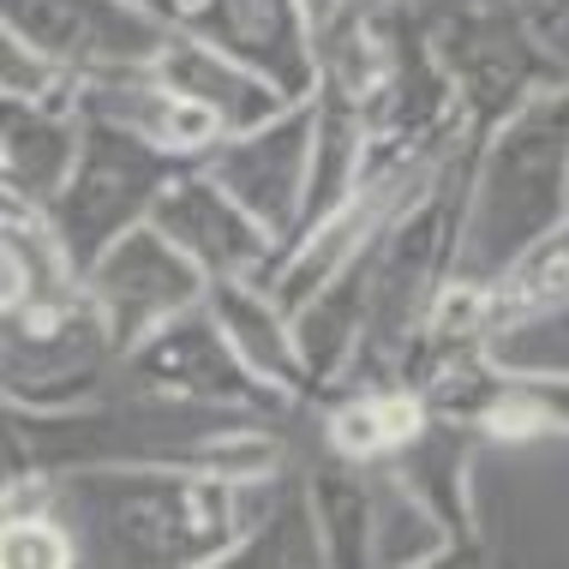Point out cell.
<instances>
[{"instance_id": "1", "label": "cell", "mask_w": 569, "mask_h": 569, "mask_svg": "<svg viewBox=\"0 0 569 569\" xmlns=\"http://www.w3.org/2000/svg\"><path fill=\"white\" fill-rule=\"evenodd\" d=\"M276 480L240 486L192 461H84V468L49 473L54 503L67 510L90 563L162 569L228 563Z\"/></svg>"}, {"instance_id": "2", "label": "cell", "mask_w": 569, "mask_h": 569, "mask_svg": "<svg viewBox=\"0 0 569 569\" xmlns=\"http://www.w3.org/2000/svg\"><path fill=\"white\" fill-rule=\"evenodd\" d=\"M569 217V79L540 84L521 109L473 138L461 174L456 276L498 282Z\"/></svg>"}, {"instance_id": "3", "label": "cell", "mask_w": 569, "mask_h": 569, "mask_svg": "<svg viewBox=\"0 0 569 569\" xmlns=\"http://www.w3.org/2000/svg\"><path fill=\"white\" fill-rule=\"evenodd\" d=\"M180 168L187 162H174L144 132L120 127V120H102V114H84V150L72 162L60 198L49 204V222H54L60 246L72 252V264L90 270L127 228L150 222L162 187Z\"/></svg>"}, {"instance_id": "4", "label": "cell", "mask_w": 569, "mask_h": 569, "mask_svg": "<svg viewBox=\"0 0 569 569\" xmlns=\"http://www.w3.org/2000/svg\"><path fill=\"white\" fill-rule=\"evenodd\" d=\"M120 348L102 325L97 300H37L7 306V408H72L109 390Z\"/></svg>"}, {"instance_id": "5", "label": "cell", "mask_w": 569, "mask_h": 569, "mask_svg": "<svg viewBox=\"0 0 569 569\" xmlns=\"http://www.w3.org/2000/svg\"><path fill=\"white\" fill-rule=\"evenodd\" d=\"M0 12H7V37L72 67L79 79L157 67L180 30V19L144 0H7Z\"/></svg>"}, {"instance_id": "6", "label": "cell", "mask_w": 569, "mask_h": 569, "mask_svg": "<svg viewBox=\"0 0 569 569\" xmlns=\"http://www.w3.org/2000/svg\"><path fill=\"white\" fill-rule=\"evenodd\" d=\"M127 383L144 390L180 396V402H204V408H234L258 413V420H282L295 408V396H282L276 383H264L252 366L234 353V342L222 336V325L210 318V306L168 318L162 330H150L127 360H120Z\"/></svg>"}, {"instance_id": "7", "label": "cell", "mask_w": 569, "mask_h": 569, "mask_svg": "<svg viewBox=\"0 0 569 569\" xmlns=\"http://www.w3.org/2000/svg\"><path fill=\"white\" fill-rule=\"evenodd\" d=\"M84 295L97 300L102 325H109L120 360H127L150 330H162L168 318L204 306L210 276L198 270L157 222H138L84 270Z\"/></svg>"}, {"instance_id": "8", "label": "cell", "mask_w": 569, "mask_h": 569, "mask_svg": "<svg viewBox=\"0 0 569 569\" xmlns=\"http://www.w3.org/2000/svg\"><path fill=\"white\" fill-rule=\"evenodd\" d=\"M204 168L288 246L306 210V180H312V97L264 120V127L228 132L204 157Z\"/></svg>"}, {"instance_id": "9", "label": "cell", "mask_w": 569, "mask_h": 569, "mask_svg": "<svg viewBox=\"0 0 569 569\" xmlns=\"http://www.w3.org/2000/svg\"><path fill=\"white\" fill-rule=\"evenodd\" d=\"M150 222H157L210 282H217V276H270L276 258H282V240H276L204 162L180 168V174L168 180L157 210H150Z\"/></svg>"}, {"instance_id": "10", "label": "cell", "mask_w": 569, "mask_h": 569, "mask_svg": "<svg viewBox=\"0 0 569 569\" xmlns=\"http://www.w3.org/2000/svg\"><path fill=\"white\" fill-rule=\"evenodd\" d=\"M187 30L222 42L228 54H240L246 67L276 79L288 97L318 90V42L300 0H204L187 19Z\"/></svg>"}, {"instance_id": "11", "label": "cell", "mask_w": 569, "mask_h": 569, "mask_svg": "<svg viewBox=\"0 0 569 569\" xmlns=\"http://www.w3.org/2000/svg\"><path fill=\"white\" fill-rule=\"evenodd\" d=\"M204 306H210V318L222 325V336L234 342V353L264 383H276V390L295 396V402L318 390L312 372H306L300 336H295V306L276 295L270 276H217Z\"/></svg>"}, {"instance_id": "12", "label": "cell", "mask_w": 569, "mask_h": 569, "mask_svg": "<svg viewBox=\"0 0 569 569\" xmlns=\"http://www.w3.org/2000/svg\"><path fill=\"white\" fill-rule=\"evenodd\" d=\"M157 72H162V84H174L187 102H204L228 132L264 127V120H276L282 109L306 102V97H288L276 79H264L258 67H246L240 54H228L222 42L198 37V30H187V24H180L174 42L162 49Z\"/></svg>"}, {"instance_id": "13", "label": "cell", "mask_w": 569, "mask_h": 569, "mask_svg": "<svg viewBox=\"0 0 569 569\" xmlns=\"http://www.w3.org/2000/svg\"><path fill=\"white\" fill-rule=\"evenodd\" d=\"M84 150V109H30V102H0V174L7 198L49 210L67 187L72 162Z\"/></svg>"}, {"instance_id": "14", "label": "cell", "mask_w": 569, "mask_h": 569, "mask_svg": "<svg viewBox=\"0 0 569 569\" xmlns=\"http://www.w3.org/2000/svg\"><path fill=\"white\" fill-rule=\"evenodd\" d=\"M366 312H372V252H360L353 264L336 270L318 295H306L295 306V336H300L306 372H312L318 390L348 383V372L360 366Z\"/></svg>"}, {"instance_id": "15", "label": "cell", "mask_w": 569, "mask_h": 569, "mask_svg": "<svg viewBox=\"0 0 569 569\" xmlns=\"http://www.w3.org/2000/svg\"><path fill=\"white\" fill-rule=\"evenodd\" d=\"M426 420H432V408L413 383H360V390L336 396V408L325 413V443L330 456L378 468V461L402 456L426 432Z\"/></svg>"}, {"instance_id": "16", "label": "cell", "mask_w": 569, "mask_h": 569, "mask_svg": "<svg viewBox=\"0 0 569 569\" xmlns=\"http://www.w3.org/2000/svg\"><path fill=\"white\" fill-rule=\"evenodd\" d=\"M0 563L7 569H72V563H84V546H79V533H72L67 510L54 503L49 473H12L7 480Z\"/></svg>"}, {"instance_id": "17", "label": "cell", "mask_w": 569, "mask_h": 569, "mask_svg": "<svg viewBox=\"0 0 569 569\" xmlns=\"http://www.w3.org/2000/svg\"><path fill=\"white\" fill-rule=\"evenodd\" d=\"M306 491H312L318 510V533H325L330 563L360 569L372 563V516H378V473L366 461L336 456L330 468L306 473Z\"/></svg>"}, {"instance_id": "18", "label": "cell", "mask_w": 569, "mask_h": 569, "mask_svg": "<svg viewBox=\"0 0 569 569\" xmlns=\"http://www.w3.org/2000/svg\"><path fill=\"white\" fill-rule=\"evenodd\" d=\"M378 516H372V563H438L450 558L456 546V528L443 521L432 503L413 491L402 473L390 468V461H378Z\"/></svg>"}, {"instance_id": "19", "label": "cell", "mask_w": 569, "mask_h": 569, "mask_svg": "<svg viewBox=\"0 0 569 569\" xmlns=\"http://www.w3.org/2000/svg\"><path fill=\"white\" fill-rule=\"evenodd\" d=\"M228 563H330L325 551V533H318V510H312V491H306V480H276L264 510H258V521L246 528L240 551Z\"/></svg>"}, {"instance_id": "20", "label": "cell", "mask_w": 569, "mask_h": 569, "mask_svg": "<svg viewBox=\"0 0 569 569\" xmlns=\"http://www.w3.org/2000/svg\"><path fill=\"white\" fill-rule=\"evenodd\" d=\"M198 7H204V0H174V19H180V24H187V19H192V12H198Z\"/></svg>"}, {"instance_id": "21", "label": "cell", "mask_w": 569, "mask_h": 569, "mask_svg": "<svg viewBox=\"0 0 569 569\" xmlns=\"http://www.w3.org/2000/svg\"><path fill=\"white\" fill-rule=\"evenodd\" d=\"M144 7H157V12H168V19H174V0H144Z\"/></svg>"}]
</instances>
